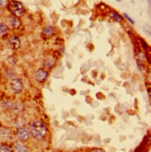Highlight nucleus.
Listing matches in <instances>:
<instances>
[{
    "label": "nucleus",
    "mask_w": 151,
    "mask_h": 152,
    "mask_svg": "<svg viewBox=\"0 0 151 152\" xmlns=\"http://www.w3.org/2000/svg\"><path fill=\"white\" fill-rule=\"evenodd\" d=\"M30 132L32 135L36 139H42L47 134V127L43 122L39 121H35L30 125Z\"/></svg>",
    "instance_id": "obj_1"
},
{
    "label": "nucleus",
    "mask_w": 151,
    "mask_h": 152,
    "mask_svg": "<svg viewBox=\"0 0 151 152\" xmlns=\"http://www.w3.org/2000/svg\"><path fill=\"white\" fill-rule=\"evenodd\" d=\"M8 9L9 11H10L11 14L16 17H21L22 14L24 13V7L19 1H15V0H11L8 4Z\"/></svg>",
    "instance_id": "obj_2"
},
{
    "label": "nucleus",
    "mask_w": 151,
    "mask_h": 152,
    "mask_svg": "<svg viewBox=\"0 0 151 152\" xmlns=\"http://www.w3.org/2000/svg\"><path fill=\"white\" fill-rule=\"evenodd\" d=\"M21 25H22V22L18 17L11 15L7 18V26L11 29H18Z\"/></svg>",
    "instance_id": "obj_3"
},
{
    "label": "nucleus",
    "mask_w": 151,
    "mask_h": 152,
    "mask_svg": "<svg viewBox=\"0 0 151 152\" xmlns=\"http://www.w3.org/2000/svg\"><path fill=\"white\" fill-rule=\"evenodd\" d=\"M10 88L15 93H19L22 91V82L19 78H14L10 82Z\"/></svg>",
    "instance_id": "obj_4"
},
{
    "label": "nucleus",
    "mask_w": 151,
    "mask_h": 152,
    "mask_svg": "<svg viewBox=\"0 0 151 152\" xmlns=\"http://www.w3.org/2000/svg\"><path fill=\"white\" fill-rule=\"evenodd\" d=\"M16 136L21 141H26V140H28L29 136H30V132L26 128H20L18 132H17Z\"/></svg>",
    "instance_id": "obj_5"
},
{
    "label": "nucleus",
    "mask_w": 151,
    "mask_h": 152,
    "mask_svg": "<svg viewBox=\"0 0 151 152\" xmlns=\"http://www.w3.org/2000/svg\"><path fill=\"white\" fill-rule=\"evenodd\" d=\"M9 45L12 49H19L21 46V41H20V39H19L18 36H11L9 39Z\"/></svg>",
    "instance_id": "obj_6"
},
{
    "label": "nucleus",
    "mask_w": 151,
    "mask_h": 152,
    "mask_svg": "<svg viewBox=\"0 0 151 152\" xmlns=\"http://www.w3.org/2000/svg\"><path fill=\"white\" fill-rule=\"evenodd\" d=\"M11 138V132L7 128H1L0 129V140L8 141Z\"/></svg>",
    "instance_id": "obj_7"
},
{
    "label": "nucleus",
    "mask_w": 151,
    "mask_h": 152,
    "mask_svg": "<svg viewBox=\"0 0 151 152\" xmlns=\"http://www.w3.org/2000/svg\"><path fill=\"white\" fill-rule=\"evenodd\" d=\"M35 77H36V79L38 81V82H43V81H45L46 79H47L48 72L45 71V70H43V69H39L36 71Z\"/></svg>",
    "instance_id": "obj_8"
},
{
    "label": "nucleus",
    "mask_w": 151,
    "mask_h": 152,
    "mask_svg": "<svg viewBox=\"0 0 151 152\" xmlns=\"http://www.w3.org/2000/svg\"><path fill=\"white\" fill-rule=\"evenodd\" d=\"M13 148L15 152H27L26 147H25L24 144H22V142H16L13 145Z\"/></svg>",
    "instance_id": "obj_9"
},
{
    "label": "nucleus",
    "mask_w": 151,
    "mask_h": 152,
    "mask_svg": "<svg viewBox=\"0 0 151 152\" xmlns=\"http://www.w3.org/2000/svg\"><path fill=\"white\" fill-rule=\"evenodd\" d=\"M8 32H9V27L7 26V24L0 22V36L3 37L4 36L7 35Z\"/></svg>",
    "instance_id": "obj_10"
},
{
    "label": "nucleus",
    "mask_w": 151,
    "mask_h": 152,
    "mask_svg": "<svg viewBox=\"0 0 151 152\" xmlns=\"http://www.w3.org/2000/svg\"><path fill=\"white\" fill-rule=\"evenodd\" d=\"M12 109H13V111L15 112V113L19 114V113H21V112L22 111L23 106H22V105H21V104H15V105H12Z\"/></svg>",
    "instance_id": "obj_11"
},
{
    "label": "nucleus",
    "mask_w": 151,
    "mask_h": 152,
    "mask_svg": "<svg viewBox=\"0 0 151 152\" xmlns=\"http://www.w3.org/2000/svg\"><path fill=\"white\" fill-rule=\"evenodd\" d=\"M43 33H44L47 36H52V34L54 33V28L52 26H48L44 29Z\"/></svg>",
    "instance_id": "obj_12"
},
{
    "label": "nucleus",
    "mask_w": 151,
    "mask_h": 152,
    "mask_svg": "<svg viewBox=\"0 0 151 152\" xmlns=\"http://www.w3.org/2000/svg\"><path fill=\"white\" fill-rule=\"evenodd\" d=\"M54 64H55V61L53 59H48L45 62V66H46V68H51L54 65Z\"/></svg>",
    "instance_id": "obj_13"
},
{
    "label": "nucleus",
    "mask_w": 151,
    "mask_h": 152,
    "mask_svg": "<svg viewBox=\"0 0 151 152\" xmlns=\"http://www.w3.org/2000/svg\"><path fill=\"white\" fill-rule=\"evenodd\" d=\"M111 17L116 21V22H121V21H122V17H121V16H120L118 13H116V12H112Z\"/></svg>",
    "instance_id": "obj_14"
},
{
    "label": "nucleus",
    "mask_w": 151,
    "mask_h": 152,
    "mask_svg": "<svg viewBox=\"0 0 151 152\" xmlns=\"http://www.w3.org/2000/svg\"><path fill=\"white\" fill-rule=\"evenodd\" d=\"M0 152H11V149L6 145H0Z\"/></svg>",
    "instance_id": "obj_15"
},
{
    "label": "nucleus",
    "mask_w": 151,
    "mask_h": 152,
    "mask_svg": "<svg viewBox=\"0 0 151 152\" xmlns=\"http://www.w3.org/2000/svg\"><path fill=\"white\" fill-rule=\"evenodd\" d=\"M9 2V0H0V8L7 7Z\"/></svg>",
    "instance_id": "obj_16"
},
{
    "label": "nucleus",
    "mask_w": 151,
    "mask_h": 152,
    "mask_svg": "<svg viewBox=\"0 0 151 152\" xmlns=\"http://www.w3.org/2000/svg\"><path fill=\"white\" fill-rule=\"evenodd\" d=\"M123 16H124L125 18H126L127 20H128V21H129L130 22H131V24H134V22H133V19H131V18H130V17H129V15H128V14H127V13H124V14H123Z\"/></svg>",
    "instance_id": "obj_17"
},
{
    "label": "nucleus",
    "mask_w": 151,
    "mask_h": 152,
    "mask_svg": "<svg viewBox=\"0 0 151 152\" xmlns=\"http://www.w3.org/2000/svg\"><path fill=\"white\" fill-rule=\"evenodd\" d=\"M91 152H105V151H104L103 149H100V148H94Z\"/></svg>",
    "instance_id": "obj_18"
},
{
    "label": "nucleus",
    "mask_w": 151,
    "mask_h": 152,
    "mask_svg": "<svg viewBox=\"0 0 151 152\" xmlns=\"http://www.w3.org/2000/svg\"><path fill=\"white\" fill-rule=\"evenodd\" d=\"M1 13H2V10H1V9H0V15H1Z\"/></svg>",
    "instance_id": "obj_19"
}]
</instances>
